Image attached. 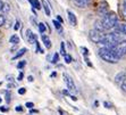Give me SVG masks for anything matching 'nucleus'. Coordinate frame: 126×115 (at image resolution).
<instances>
[{"label":"nucleus","mask_w":126,"mask_h":115,"mask_svg":"<svg viewBox=\"0 0 126 115\" xmlns=\"http://www.w3.org/2000/svg\"><path fill=\"white\" fill-rule=\"evenodd\" d=\"M99 56L101 57V59H103L105 62L110 63V64H116V63L119 60V57L116 55L112 50H110L108 47H101L98 50Z\"/></svg>","instance_id":"f257e3e1"},{"label":"nucleus","mask_w":126,"mask_h":115,"mask_svg":"<svg viewBox=\"0 0 126 115\" xmlns=\"http://www.w3.org/2000/svg\"><path fill=\"white\" fill-rule=\"evenodd\" d=\"M118 17L116 13L114 12H109L106 15H103L102 19H101V24H102L103 30H111L117 25Z\"/></svg>","instance_id":"f03ea898"},{"label":"nucleus","mask_w":126,"mask_h":115,"mask_svg":"<svg viewBox=\"0 0 126 115\" xmlns=\"http://www.w3.org/2000/svg\"><path fill=\"white\" fill-rule=\"evenodd\" d=\"M106 34L103 32H99V31H97V30H94V29L89 32V38H90V40H91L92 42H94V43H101V41L103 40Z\"/></svg>","instance_id":"7ed1b4c3"},{"label":"nucleus","mask_w":126,"mask_h":115,"mask_svg":"<svg viewBox=\"0 0 126 115\" xmlns=\"http://www.w3.org/2000/svg\"><path fill=\"white\" fill-rule=\"evenodd\" d=\"M63 79H64L65 84H66V87H67V89L69 90V91H73V90H75V83H74V81L72 80V77H70L67 73H64V74H63Z\"/></svg>","instance_id":"20e7f679"},{"label":"nucleus","mask_w":126,"mask_h":115,"mask_svg":"<svg viewBox=\"0 0 126 115\" xmlns=\"http://www.w3.org/2000/svg\"><path fill=\"white\" fill-rule=\"evenodd\" d=\"M67 15H68V22H69V24L72 26H76L77 18H76V16H75V14H74L72 10H67Z\"/></svg>","instance_id":"39448f33"},{"label":"nucleus","mask_w":126,"mask_h":115,"mask_svg":"<svg viewBox=\"0 0 126 115\" xmlns=\"http://www.w3.org/2000/svg\"><path fill=\"white\" fill-rule=\"evenodd\" d=\"M98 10H99V13H101L102 15H106L107 12H108V3L106 2V1H100Z\"/></svg>","instance_id":"423d86ee"},{"label":"nucleus","mask_w":126,"mask_h":115,"mask_svg":"<svg viewBox=\"0 0 126 115\" xmlns=\"http://www.w3.org/2000/svg\"><path fill=\"white\" fill-rule=\"evenodd\" d=\"M26 38L30 43H33V42L35 43V42H36V36L32 32V30H30V29L26 30Z\"/></svg>","instance_id":"0eeeda50"},{"label":"nucleus","mask_w":126,"mask_h":115,"mask_svg":"<svg viewBox=\"0 0 126 115\" xmlns=\"http://www.w3.org/2000/svg\"><path fill=\"white\" fill-rule=\"evenodd\" d=\"M126 80V73L125 72H120L115 77V82L116 83H123Z\"/></svg>","instance_id":"6e6552de"},{"label":"nucleus","mask_w":126,"mask_h":115,"mask_svg":"<svg viewBox=\"0 0 126 115\" xmlns=\"http://www.w3.org/2000/svg\"><path fill=\"white\" fill-rule=\"evenodd\" d=\"M41 39H42V43L46 46V48H47V49H50V48H51V41H50L49 37L46 36V34H42Z\"/></svg>","instance_id":"1a4fd4ad"},{"label":"nucleus","mask_w":126,"mask_h":115,"mask_svg":"<svg viewBox=\"0 0 126 115\" xmlns=\"http://www.w3.org/2000/svg\"><path fill=\"white\" fill-rule=\"evenodd\" d=\"M75 1V5L79 6V8H84L90 3V0H74Z\"/></svg>","instance_id":"9d476101"},{"label":"nucleus","mask_w":126,"mask_h":115,"mask_svg":"<svg viewBox=\"0 0 126 115\" xmlns=\"http://www.w3.org/2000/svg\"><path fill=\"white\" fill-rule=\"evenodd\" d=\"M116 32L120 33V34H126V23L118 24L116 27Z\"/></svg>","instance_id":"9b49d317"},{"label":"nucleus","mask_w":126,"mask_h":115,"mask_svg":"<svg viewBox=\"0 0 126 115\" xmlns=\"http://www.w3.org/2000/svg\"><path fill=\"white\" fill-rule=\"evenodd\" d=\"M94 30H97L99 32H103L105 30L102 27V24H101V21H95L94 22Z\"/></svg>","instance_id":"f8f14e48"},{"label":"nucleus","mask_w":126,"mask_h":115,"mask_svg":"<svg viewBox=\"0 0 126 115\" xmlns=\"http://www.w3.org/2000/svg\"><path fill=\"white\" fill-rule=\"evenodd\" d=\"M9 42L13 44H17L19 43V37L17 36V34H13L12 37H10V39H9Z\"/></svg>","instance_id":"ddd939ff"},{"label":"nucleus","mask_w":126,"mask_h":115,"mask_svg":"<svg viewBox=\"0 0 126 115\" xmlns=\"http://www.w3.org/2000/svg\"><path fill=\"white\" fill-rule=\"evenodd\" d=\"M26 51H27L26 48H22V49H19V50L17 51V54H16V55L13 57V59H17V58H19V57H22L24 54L26 53Z\"/></svg>","instance_id":"4468645a"},{"label":"nucleus","mask_w":126,"mask_h":115,"mask_svg":"<svg viewBox=\"0 0 126 115\" xmlns=\"http://www.w3.org/2000/svg\"><path fill=\"white\" fill-rule=\"evenodd\" d=\"M42 7H43L44 8V12H46V14L48 15V16H49L50 14H51V10H50V7H49V5H48L47 2H42Z\"/></svg>","instance_id":"2eb2a0df"},{"label":"nucleus","mask_w":126,"mask_h":115,"mask_svg":"<svg viewBox=\"0 0 126 115\" xmlns=\"http://www.w3.org/2000/svg\"><path fill=\"white\" fill-rule=\"evenodd\" d=\"M31 3H32V6H34L35 9H41V3L38 0H31Z\"/></svg>","instance_id":"dca6fc26"},{"label":"nucleus","mask_w":126,"mask_h":115,"mask_svg":"<svg viewBox=\"0 0 126 115\" xmlns=\"http://www.w3.org/2000/svg\"><path fill=\"white\" fill-rule=\"evenodd\" d=\"M38 27H39V31L43 34L44 32H46V30H47V27H46V24H43V23H39L38 24Z\"/></svg>","instance_id":"f3484780"},{"label":"nucleus","mask_w":126,"mask_h":115,"mask_svg":"<svg viewBox=\"0 0 126 115\" xmlns=\"http://www.w3.org/2000/svg\"><path fill=\"white\" fill-rule=\"evenodd\" d=\"M53 23V25H55V27H56L57 30H58V31H63V27H62V24L59 23L58 21H53L52 22Z\"/></svg>","instance_id":"a211bd4d"},{"label":"nucleus","mask_w":126,"mask_h":115,"mask_svg":"<svg viewBox=\"0 0 126 115\" xmlns=\"http://www.w3.org/2000/svg\"><path fill=\"white\" fill-rule=\"evenodd\" d=\"M58 59H59V54L58 53H55L52 59H51V63H52V64H56V63L58 62Z\"/></svg>","instance_id":"6ab92c4d"},{"label":"nucleus","mask_w":126,"mask_h":115,"mask_svg":"<svg viewBox=\"0 0 126 115\" xmlns=\"http://www.w3.org/2000/svg\"><path fill=\"white\" fill-rule=\"evenodd\" d=\"M6 23V17H5V15H0V27L3 26Z\"/></svg>","instance_id":"aec40b11"},{"label":"nucleus","mask_w":126,"mask_h":115,"mask_svg":"<svg viewBox=\"0 0 126 115\" xmlns=\"http://www.w3.org/2000/svg\"><path fill=\"white\" fill-rule=\"evenodd\" d=\"M9 10H10V6H9V3H3V6H2V12L8 13Z\"/></svg>","instance_id":"412c9836"},{"label":"nucleus","mask_w":126,"mask_h":115,"mask_svg":"<svg viewBox=\"0 0 126 115\" xmlns=\"http://www.w3.org/2000/svg\"><path fill=\"white\" fill-rule=\"evenodd\" d=\"M25 65H26V60H21V62L17 64V68H23V67H25Z\"/></svg>","instance_id":"4be33fe9"},{"label":"nucleus","mask_w":126,"mask_h":115,"mask_svg":"<svg viewBox=\"0 0 126 115\" xmlns=\"http://www.w3.org/2000/svg\"><path fill=\"white\" fill-rule=\"evenodd\" d=\"M64 58H65V62L67 63V64H69V63H72V57H70L69 55H65V56H64Z\"/></svg>","instance_id":"5701e85b"},{"label":"nucleus","mask_w":126,"mask_h":115,"mask_svg":"<svg viewBox=\"0 0 126 115\" xmlns=\"http://www.w3.org/2000/svg\"><path fill=\"white\" fill-rule=\"evenodd\" d=\"M60 47H62V49H60V54L65 56V55H66V53H65V42H62Z\"/></svg>","instance_id":"b1692460"},{"label":"nucleus","mask_w":126,"mask_h":115,"mask_svg":"<svg viewBox=\"0 0 126 115\" xmlns=\"http://www.w3.org/2000/svg\"><path fill=\"white\" fill-rule=\"evenodd\" d=\"M5 95H6V101L7 103H10V92L6 91L5 92Z\"/></svg>","instance_id":"393cba45"},{"label":"nucleus","mask_w":126,"mask_h":115,"mask_svg":"<svg viewBox=\"0 0 126 115\" xmlns=\"http://www.w3.org/2000/svg\"><path fill=\"white\" fill-rule=\"evenodd\" d=\"M18 29H19V21H16V23H15V25H14V30L17 31Z\"/></svg>","instance_id":"a878e982"},{"label":"nucleus","mask_w":126,"mask_h":115,"mask_svg":"<svg viewBox=\"0 0 126 115\" xmlns=\"http://www.w3.org/2000/svg\"><path fill=\"white\" fill-rule=\"evenodd\" d=\"M120 87H122V89H123V91H126V80L123 83H120Z\"/></svg>","instance_id":"bb28decb"},{"label":"nucleus","mask_w":126,"mask_h":115,"mask_svg":"<svg viewBox=\"0 0 126 115\" xmlns=\"http://www.w3.org/2000/svg\"><path fill=\"white\" fill-rule=\"evenodd\" d=\"M25 92H26V89H25V88H21L19 90H18V94H19V95H24Z\"/></svg>","instance_id":"cd10ccee"},{"label":"nucleus","mask_w":126,"mask_h":115,"mask_svg":"<svg viewBox=\"0 0 126 115\" xmlns=\"http://www.w3.org/2000/svg\"><path fill=\"white\" fill-rule=\"evenodd\" d=\"M26 107H29V108H32V107H34V105H33V103H26V105H25Z\"/></svg>","instance_id":"c85d7f7f"},{"label":"nucleus","mask_w":126,"mask_h":115,"mask_svg":"<svg viewBox=\"0 0 126 115\" xmlns=\"http://www.w3.org/2000/svg\"><path fill=\"white\" fill-rule=\"evenodd\" d=\"M103 105H105V107H107V108H111V105H110L109 103H107V101H105Z\"/></svg>","instance_id":"c756f323"},{"label":"nucleus","mask_w":126,"mask_h":115,"mask_svg":"<svg viewBox=\"0 0 126 115\" xmlns=\"http://www.w3.org/2000/svg\"><path fill=\"white\" fill-rule=\"evenodd\" d=\"M22 79H23V72H21L18 75V81H22Z\"/></svg>","instance_id":"7c9ffc66"},{"label":"nucleus","mask_w":126,"mask_h":115,"mask_svg":"<svg viewBox=\"0 0 126 115\" xmlns=\"http://www.w3.org/2000/svg\"><path fill=\"white\" fill-rule=\"evenodd\" d=\"M0 111H1V112H7V107L1 106V107H0Z\"/></svg>","instance_id":"2f4dec72"},{"label":"nucleus","mask_w":126,"mask_h":115,"mask_svg":"<svg viewBox=\"0 0 126 115\" xmlns=\"http://www.w3.org/2000/svg\"><path fill=\"white\" fill-rule=\"evenodd\" d=\"M57 19H58V22H59V23H60V24L63 23V18L60 17V16H59V15H58V16H57Z\"/></svg>","instance_id":"473e14b6"},{"label":"nucleus","mask_w":126,"mask_h":115,"mask_svg":"<svg viewBox=\"0 0 126 115\" xmlns=\"http://www.w3.org/2000/svg\"><path fill=\"white\" fill-rule=\"evenodd\" d=\"M16 111H17V112H22V111H23V108H22V106H17V107H16Z\"/></svg>","instance_id":"72a5a7b5"},{"label":"nucleus","mask_w":126,"mask_h":115,"mask_svg":"<svg viewBox=\"0 0 126 115\" xmlns=\"http://www.w3.org/2000/svg\"><path fill=\"white\" fill-rule=\"evenodd\" d=\"M2 6H3V2L0 0V10H2Z\"/></svg>","instance_id":"f704fd0d"},{"label":"nucleus","mask_w":126,"mask_h":115,"mask_svg":"<svg viewBox=\"0 0 126 115\" xmlns=\"http://www.w3.org/2000/svg\"><path fill=\"white\" fill-rule=\"evenodd\" d=\"M33 80H34V79H33V77H32V75H30V77H29V81H30V82H32Z\"/></svg>","instance_id":"c9c22d12"},{"label":"nucleus","mask_w":126,"mask_h":115,"mask_svg":"<svg viewBox=\"0 0 126 115\" xmlns=\"http://www.w3.org/2000/svg\"><path fill=\"white\" fill-rule=\"evenodd\" d=\"M123 7H124V13H125V15H126V2H124Z\"/></svg>","instance_id":"e433bc0d"},{"label":"nucleus","mask_w":126,"mask_h":115,"mask_svg":"<svg viewBox=\"0 0 126 115\" xmlns=\"http://www.w3.org/2000/svg\"><path fill=\"white\" fill-rule=\"evenodd\" d=\"M1 101H2V99H1V97H0V103H1Z\"/></svg>","instance_id":"4c0bfd02"}]
</instances>
